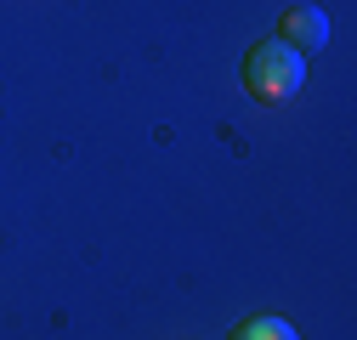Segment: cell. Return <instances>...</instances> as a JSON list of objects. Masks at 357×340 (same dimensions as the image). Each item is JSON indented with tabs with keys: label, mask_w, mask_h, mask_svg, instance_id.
<instances>
[{
	"label": "cell",
	"mask_w": 357,
	"mask_h": 340,
	"mask_svg": "<svg viewBox=\"0 0 357 340\" xmlns=\"http://www.w3.org/2000/svg\"><path fill=\"white\" fill-rule=\"evenodd\" d=\"M301 79H306V63L295 46H284V40H261V46L250 52L244 63V85H250V97L266 102V108H278L301 91Z\"/></svg>",
	"instance_id": "1"
},
{
	"label": "cell",
	"mask_w": 357,
	"mask_h": 340,
	"mask_svg": "<svg viewBox=\"0 0 357 340\" xmlns=\"http://www.w3.org/2000/svg\"><path fill=\"white\" fill-rule=\"evenodd\" d=\"M278 40L295 46V52H324L329 46V17L318 6H289L284 23H278Z\"/></svg>",
	"instance_id": "2"
},
{
	"label": "cell",
	"mask_w": 357,
	"mask_h": 340,
	"mask_svg": "<svg viewBox=\"0 0 357 340\" xmlns=\"http://www.w3.org/2000/svg\"><path fill=\"white\" fill-rule=\"evenodd\" d=\"M233 340H301V334H295L284 318H255V323H244Z\"/></svg>",
	"instance_id": "3"
}]
</instances>
